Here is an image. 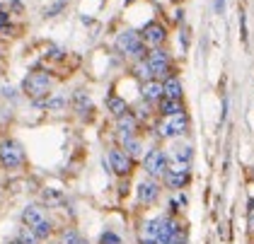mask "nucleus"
Masks as SVG:
<instances>
[{
    "instance_id": "obj_22",
    "label": "nucleus",
    "mask_w": 254,
    "mask_h": 244,
    "mask_svg": "<svg viewBox=\"0 0 254 244\" xmlns=\"http://www.w3.org/2000/svg\"><path fill=\"white\" fill-rule=\"evenodd\" d=\"M75 109H78L80 114H85V112L92 109V102H90V97L85 92H75Z\"/></svg>"
},
{
    "instance_id": "obj_23",
    "label": "nucleus",
    "mask_w": 254,
    "mask_h": 244,
    "mask_svg": "<svg viewBox=\"0 0 254 244\" xmlns=\"http://www.w3.org/2000/svg\"><path fill=\"white\" fill-rule=\"evenodd\" d=\"M17 240H22L24 244H37V240H39V237L34 235V230H32V227L27 225V227H24V230L20 232V237H17Z\"/></svg>"
},
{
    "instance_id": "obj_29",
    "label": "nucleus",
    "mask_w": 254,
    "mask_h": 244,
    "mask_svg": "<svg viewBox=\"0 0 254 244\" xmlns=\"http://www.w3.org/2000/svg\"><path fill=\"white\" fill-rule=\"evenodd\" d=\"M223 7H225V2H223V0H215V12H218V15L223 12Z\"/></svg>"
},
{
    "instance_id": "obj_17",
    "label": "nucleus",
    "mask_w": 254,
    "mask_h": 244,
    "mask_svg": "<svg viewBox=\"0 0 254 244\" xmlns=\"http://www.w3.org/2000/svg\"><path fill=\"white\" fill-rule=\"evenodd\" d=\"M107 109H109V112H112L119 119V116L128 114V104H126L121 97H109V99H107Z\"/></svg>"
},
{
    "instance_id": "obj_8",
    "label": "nucleus",
    "mask_w": 254,
    "mask_h": 244,
    "mask_svg": "<svg viewBox=\"0 0 254 244\" xmlns=\"http://www.w3.org/2000/svg\"><path fill=\"white\" fill-rule=\"evenodd\" d=\"M140 37L148 44V49H160V46L165 44V39H167V32H165V27H162L160 22H148V24L143 27Z\"/></svg>"
},
{
    "instance_id": "obj_7",
    "label": "nucleus",
    "mask_w": 254,
    "mask_h": 244,
    "mask_svg": "<svg viewBox=\"0 0 254 244\" xmlns=\"http://www.w3.org/2000/svg\"><path fill=\"white\" fill-rule=\"evenodd\" d=\"M109 167H112V172L119 174V177H128L131 169H133V157L126 150L114 148V150H109Z\"/></svg>"
},
{
    "instance_id": "obj_6",
    "label": "nucleus",
    "mask_w": 254,
    "mask_h": 244,
    "mask_svg": "<svg viewBox=\"0 0 254 244\" xmlns=\"http://www.w3.org/2000/svg\"><path fill=\"white\" fill-rule=\"evenodd\" d=\"M143 167H145V172H148L150 177H165L167 169H170L167 155L162 150H148V155L143 157Z\"/></svg>"
},
{
    "instance_id": "obj_11",
    "label": "nucleus",
    "mask_w": 254,
    "mask_h": 244,
    "mask_svg": "<svg viewBox=\"0 0 254 244\" xmlns=\"http://www.w3.org/2000/svg\"><path fill=\"white\" fill-rule=\"evenodd\" d=\"M157 196H160V186H157L153 179L138 184V201H140V203H155Z\"/></svg>"
},
{
    "instance_id": "obj_27",
    "label": "nucleus",
    "mask_w": 254,
    "mask_h": 244,
    "mask_svg": "<svg viewBox=\"0 0 254 244\" xmlns=\"http://www.w3.org/2000/svg\"><path fill=\"white\" fill-rule=\"evenodd\" d=\"M175 157L179 162H189V160H191V148H179V150L175 152Z\"/></svg>"
},
{
    "instance_id": "obj_21",
    "label": "nucleus",
    "mask_w": 254,
    "mask_h": 244,
    "mask_svg": "<svg viewBox=\"0 0 254 244\" xmlns=\"http://www.w3.org/2000/svg\"><path fill=\"white\" fill-rule=\"evenodd\" d=\"M39 107H46V109H63L65 107V97H51V99H37Z\"/></svg>"
},
{
    "instance_id": "obj_20",
    "label": "nucleus",
    "mask_w": 254,
    "mask_h": 244,
    "mask_svg": "<svg viewBox=\"0 0 254 244\" xmlns=\"http://www.w3.org/2000/svg\"><path fill=\"white\" fill-rule=\"evenodd\" d=\"M32 230H34V235H37L39 240H46V237H51V232H54V227H51V223H49L46 218H44L41 223H37V225L32 227Z\"/></svg>"
},
{
    "instance_id": "obj_24",
    "label": "nucleus",
    "mask_w": 254,
    "mask_h": 244,
    "mask_svg": "<svg viewBox=\"0 0 254 244\" xmlns=\"http://www.w3.org/2000/svg\"><path fill=\"white\" fill-rule=\"evenodd\" d=\"M78 240H80V235L75 230H65L61 235V244H78Z\"/></svg>"
},
{
    "instance_id": "obj_10",
    "label": "nucleus",
    "mask_w": 254,
    "mask_h": 244,
    "mask_svg": "<svg viewBox=\"0 0 254 244\" xmlns=\"http://www.w3.org/2000/svg\"><path fill=\"white\" fill-rule=\"evenodd\" d=\"M136 128H138V119L131 112L117 119V131L124 140H126V138H133V135H136Z\"/></svg>"
},
{
    "instance_id": "obj_30",
    "label": "nucleus",
    "mask_w": 254,
    "mask_h": 244,
    "mask_svg": "<svg viewBox=\"0 0 254 244\" xmlns=\"http://www.w3.org/2000/svg\"><path fill=\"white\" fill-rule=\"evenodd\" d=\"M5 19H7V12H5V10H0V22H5Z\"/></svg>"
},
{
    "instance_id": "obj_34",
    "label": "nucleus",
    "mask_w": 254,
    "mask_h": 244,
    "mask_svg": "<svg viewBox=\"0 0 254 244\" xmlns=\"http://www.w3.org/2000/svg\"><path fill=\"white\" fill-rule=\"evenodd\" d=\"M126 2H133V0H126Z\"/></svg>"
},
{
    "instance_id": "obj_16",
    "label": "nucleus",
    "mask_w": 254,
    "mask_h": 244,
    "mask_svg": "<svg viewBox=\"0 0 254 244\" xmlns=\"http://www.w3.org/2000/svg\"><path fill=\"white\" fill-rule=\"evenodd\" d=\"M133 75L138 77V80H143V82H148V80H153V70H150V63L145 61V58H140V61H136V65H133Z\"/></svg>"
},
{
    "instance_id": "obj_26",
    "label": "nucleus",
    "mask_w": 254,
    "mask_h": 244,
    "mask_svg": "<svg viewBox=\"0 0 254 244\" xmlns=\"http://www.w3.org/2000/svg\"><path fill=\"white\" fill-rule=\"evenodd\" d=\"M99 244H121V237H119L117 232H104L99 237Z\"/></svg>"
},
{
    "instance_id": "obj_15",
    "label": "nucleus",
    "mask_w": 254,
    "mask_h": 244,
    "mask_svg": "<svg viewBox=\"0 0 254 244\" xmlns=\"http://www.w3.org/2000/svg\"><path fill=\"white\" fill-rule=\"evenodd\" d=\"M22 220H24V225L34 227L37 223H41V220H44V213H41L39 206H27L24 210H22Z\"/></svg>"
},
{
    "instance_id": "obj_19",
    "label": "nucleus",
    "mask_w": 254,
    "mask_h": 244,
    "mask_svg": "<svg viewBox=\"0 0 254 244\" xmlns=\"http://www.w3.org/2000/svg\"><path fill=\"white\" fill-rule=\"evenodd\" d=\"M124 150L128 152L131 157H140V152H143V148H140V140H138L136 135H133V138H126V140H124Z\"/></svg>"
},
{
    "instance_id": "obj_12",
    "label": "nucleus",
    "mask_w": 254,
    "mask_h": 244,
    "mask_svg": "<svg viewBox=\"0 0 254 244\" xmlns=\"http://www.w3.org/2000/svg\"><path fill=\"white\" fill-rule=\"evenodd\" d=\"M165 97V87H162V80H148V82H143V99L145 102H160Z\"/></svg>"
},
{
    "instance_id": "obj_4",
    "label": "nucleus",
    "mask_w": 254,
    "mask_h": 244,
    "mask_svg": "<svg viewBox=\"0 0 254 244\" xmlns=\"http://www.w3.org/2000/svg\"><path fill=\"white\" fill-rule=\"evenodd\" d=\"M24 92L29 94L32 99H41V97H49V90H51V77L46 73H32L24 80Z\"/></svg>"
},
{
    "instance_id": "obj_32",
    "label": "nucleus",
    "mask_w": 254,
    "mask_h": 244,
    "mask_svg": "<svg viewBox=\"0 0 254 244\" xmlns=\"http://www.w3.org/2000/svg\"><path fill=\"white\" fill-rule=\"evenodd\" d=\"M10 244H24V242H22V240H15V242H10Z\"/></svg>"
},
{
    "instance_id": "obj_1",
    "label": "nucleus",
    "mask_w": 254,
    "mask_h": 244,
    "mask_svg": "<svg viewBox=\"0 0 254 244\" xmlns=\"http://www.w3.org/2000/svg\"><path fill=\"white\" fill-rule=\"evenodd\" d=\"M117 51H119V54H124V56H128V58H136V61H140V58L148 56V44L143 41L140 32L128 29V32H121V34H119Z\"/></svg>"
},
{
    "instance_id": "obj_28",
    "label": "nucleus",
    "mask_w": 254,
    "mask_h": 244,
    "mask_svg": "<svg viewBox=\"0 0 254 244\" xmlns=\"http://www.w3.org/2000/svg\"><path fill=\"white\" fill-rule=\"evenodd\" d=\"M250 232H254V201H250Z\"/></svg>"
},
{
    "instance_id": "obj_25",
    "label": "nucleus",
    "mask_w": 254,
    "mask_h": 244,
    "mask_svg": "<svg viewBox=\"0 0 254 244\" xmlns=\"http://www.w3.org/2000/svg\"><path fill=\"white\" fill-rule=\"evenodd\" d=\"M63 7H65V0H59V2H54L51 7H46V10H44V15H46V17H56Z\"/></svg>"
},
{
    "instance_id": "obj_5",
    "label": "nucleus",
    "mask_w": 254,
    "mask_h": 244,
    "mask_svg": "<svg viewBox=\"0 0 254 244\" xmlns=\"http://www.w3.org/2000/svg\"><path fill=\"white\" fill-rule=\"evenodd\" d=\"M189 128V119H187V114H175V116H165V121H162V126H160V135L162 138H175V135H182V133H187Z\"/></svg>"
},
{
    "instance_id": "obj_31",
    "label": "nucleus",
    "mask_w": 254,
    "mask_h": 244,
    "mask_svg": "<svg viewBox=\"0 0 254 244\" xmlns=\"http://www.w3.org/2000/svg\"><path fill=\"white\" fill-rule=\"evenodd\" d=\"M143 244H157V240H148V237H145V240H143Z\"/></svg>"
},
{
    "instance_id": "obj_18",
    "label": "nucleus",
    "mask_w": 254,
    "mask_h": 244,
    "mask_svg": "<svg viewBox=\"0 0 254 244\" xmlns=\"http://www.w3.org/2000/svg\"><path fill=\"white\" fill-rule=\"evenodd\" d=\"M162 223H165V218L148 220V223H145V237H148V240H157L160 232H162Z\"/></svg>"
},
{
    "instance_id": "obj_14",
    "label": "nucleus",
    "mask_w": 254,
    "mask_h": 244,
    "mask_svg": "<svg viewBox=\"0 0 254 244\" xmlns=\"http://www.w3.org/2000/svg\"><path fill=\"white\" fill-rule=\"evenodd\" d=\"M162 87H165V97L170 99H182V80L177 75H170L162 80Z\"/></svg>"
},
{
    "instance_id": "obj_33",
    "label": "nucleus",
    "mask_w": 254,
    "mask_h": 244,
    "mask_svg": "<svg viewBox=\"0 0 254 244\" xmlns=\"http://www.w3.org/2000/svg\"><path fill=\"white\" fill-rule=\"evenodd\" d=\"M78 244H87V242H85V240H82V237H80V240H78Z\"/></svg>"
},
{
    "instance_id": "obj_2",
    "label": "nucleus",
    "mask_w": 254,
    "mask_h": 244,
    "mask_svg": "<svg viewBox=\"0 0 254 244\" xmlns=\"http://www.w3.org/2000/svg\"><path fill=\"white\" fill-rule=\"evenodd\" d=\"M0 165L5 169H17L24 165V150L17 140H5L0 145Z\"/></svg>"
},
{
    "instance_id": "obj_3",
    "label": "nucleus",
    "mask_w": 254,
    "mask_h": 244,
    "mask_svg": "<svg viewBox=\"0 0 254 244\" xmlns=\"http://www.w3.org/2000/svg\"><path fill=\"white\" fill-rule=\"evenodd\" d=\"M145 61L150 63V70H153V75H155L157 80H165V77L172 75V63H170L167 51H162V49H150L148 56H145Z\"/></svg>"
},
{
    "instance_id": "obj_9",
    "label": "nucleus",
    "mask_w": 254,
    "mask_h": 244,
    "mask_svg": "<svg viewBox=\"0 0 254 244\" xmlns=\"http://www.w3.org/2000/svg\"><path fill=\"white\" fill-rule=\"evenodd\" d=\"M165 182H167V186H170V188L187 186V184H189V165H187V162H177L175 167L167 169Z\"/></svg>"
},
{
    "instance_id": "obj_13",
    "label": "nucleus",
    "mask_w": 254,
    "mask_h": 244,
    "mask_svg": "<svg viewBox=\"0 0 254 244\" xmlns=\"http://www.w3.org/2000/svg\"><path fill=\"white\" fill-rule=\"evenodd\" d=\"M157 104H160V114H162V116H175V114L184 112L182 99H170V97H162Z\"/></svg>"
}]
</instances>
